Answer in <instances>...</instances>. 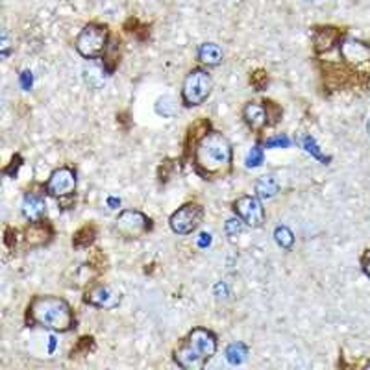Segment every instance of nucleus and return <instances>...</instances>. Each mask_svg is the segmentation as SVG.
I'll use <instances>...</instances> for the list:
<instances>
[{
  "instance_id": "1",
  "label": "nucleus",
  "mask_w": 370,
  "mask_h": 370,
  "mask_svg": "<svg viewBox=\"0 0 370 370\" xmlns=\"http://www.w3.org/2000/svg\"><path fill=\"white\" fill-rule=\"evenodd\" d=\"M194 172L202 180H222L233 171V147L231 141L217 130H211L196 144L191 159Z\"/></svg>"
},
{
  "instance_id": "2",
  "label": "nucleus",
  "mask_w": 370,
  "mask_h": 370,
  "mask_svg": "<svg viewBox=\"0 0 370 370\" xmlns=\"http://www.w3.org/2000/svg\"><path fill=\"white\" fill-rule=\"evenodd\" d=\"M26 328H43L56 333H69L76 329L78 319L69 302L56 295H36L28 302L24 311Z\"/></svg>"
},
{
  "instance_id": "3",
  "label": "nucleus",
  "mask_w": 370,
  "mask_h": 370,
  "mask_svg": "<svg viewBox=\"0 0 370 370\" xmlns=\"http://www.w3.org/2000/svg\"><path fill=\"white\" fill-rule=\"evenodd\" d=\"M218 350L215 332L202 326L191 329L172 350V361L184 370H202Z\"/></svg>"
},
{
  "instance_id": "4",
  "label": "nucleus",
  "mask_w": 370,
  "mask_h": 370,
  "mask_svg": "<svg viewBox=\"0 0 370 370\" xmlns=\"http://www.w3.org/2000/svg\"><path fill=\"white\" fill-rule=\"evenodd\" d=\"M317 69H319L320 83H322L326 95L348 91V89L366 92L370 89V74L352 69L350 65H347L344 61L339 63V61L319 60Z\"/></svg>"
},
{
  "instance_id": "5",
  "label": "nucleus",
  "mask_w": 370,
  "mask_h": 370,
  "mask_svg": "<svg viewBox=\"0 0 370 370\" xmlns=\"http://www.w3.org/2000/svg\"><path fill=\"white\" fill-rule=\"evenodd\" d=\"M111 32L107 24L102 23H88L80 30L74 41V48L85 60H102L106 54L107 46L111 43Z\"/></svg>"
},
{
  "instance_id": "6",
  "label": "nucleus",
  "mask_w": 370,
  "mask_h": 370,
  "mask_svg": "<svg viewBox=\"0 0 370 370\" xmlns=\"http://www.w3.org/2000/svg\"><path fill=\"white\" fill-rule=\"evenodd\" d=\"M213 91V78L206 67H194L187 73L181 83V104L184 107L202 106Z\"/></svg>"
},
{
  "instance_id": "7",
  "label": "nucleus",
  "mask_w": 370,
  "mask_h": 370,
  "mask_svg": "<svg viewBox=\"0 0 370 370\" xmlns=\"http://www.w3.org/2000/svg\"><path fill=\"white\" fill-rule=\"evenodd\" d=\"M113 228L125 240H135L154 230V221L139 209H122L117 215Z\"/></svg>"
},
{
  "instance_id": "8",
  "label": "nucleus",
  "mask_w": 370,
  "mask_h": 370,
  "mask_svg": "<svg viewBox=\"0 0 370 370\" xmlns=\"http://www.w3.org/2000/svg\"><path fill=\"white\" fill-rule=\"evenodd\" d=\"M76 185H78L76 169L70 165H61L51 172L45 189L48 196L65 202V200H73L74 193H76Z\"/></svg>"
},
{
  "instance_id": "9",
  "label": "nucleus",
  "mask_w": 370,
  "mask_h": 370,
  "mask_svg": "<svg viewBox=\"0 0 370 370\" xmlns=\"http://www.w3.org/2000/svg\"><path fill=\"white\" fill-rule=\"evenodd\" d=\"M204 221V206L200 202L181 204L180 208L176 209L169 218V226L174 231L176 236H191L199 230V226Z\"/></svg>"
},
{
  "instance_id": "10",
  "label": "nucleus",
  "mask_w": 370,
  "mask_h": 370,
  "mask_svg": "<svg viewBox=\"0 0 370 370\" xmlns=\"http://www.w3.org/2000/svg\"><path fill=\"white\" fill-rule=\"evenodd\" d=\"M231 211L250 228H263L265 221H267V211L263 208V202L255 194H243V196L233 200Z\"/></svg>"
},
{
  "instance_id": "11",
  "label": "nucleus",
  "mask_w": 370,
  "mask_h": 370,
  "mask_svg": "<svg viewBox=\"0 0 370 370\" xmlns=\"http://www.w3.org/2000/svg\"><path fill=\"white\" fill-rule=\"evenodd\" d=\"M339 56L341 61L350 65L352 69L370 74V45L366 41H361L356 37H344V41L339 45Z\"/></svg>"
},
{
  "instance_id": "12",
  "label": "nucleus",
  "mask_w": 370,
  "mask_h": 370,
  "mask_svg": "<svg viewBox=\"0 0 370 370\" xmlns=\"http://www.w3.org/2000/svg\"><path fill=\"white\" fill-rule=\"evenodd\" d=\"M313 32V52L314 56L328 54V52L339 48L344 37H347V30L339 26H332V24H319V26L311 28Z\"/></svg>"
},
{
  "instance_id": "13",
  "label": "nucleus",
  "mask_w": 370,
  "mask_h": 370,
  "mask_svg": "<svg viewBox=\"0 0 370 370\" xmlns=\"http://www.w3.org/2000/svg\"><path fill=\"white\" fill-rule=\"evenodd\" d=\"M82 300L83 304L98 307V310H113L120 304V292L104 282H92L83 291Z\"/></svg>"
},
{
  "instance_id": "14",
  "label": "nucleus",
  "mask_w": 370,
  "mask_h": 370,
  "mask_svg": "<svg viewBox=\"0 0 370 370\" xmlns=\"http://www.w3.org/2000/svg\"><path fill=\"white\" fill-rule=\"evenodd\" d=\"M24 248L37 250L43 246H48L54 240L56 230L48 218H39V221H30L23 231Z\"/></svg>"
},
{
  "instance_id": "15",
  "label": "nucleus",
  "mask_w": 370,
  "mask_h": 370,
  "mask_svg": "<svg viewBox=\"0 0 370 370\" xmlns=\"http://www.w3.org/2000/svg\"><path fill=\"white\" fill-rule=\"evenodd\" d=\"M211 120L206 119V117H199L196 120H193L187 130H185V137H184V150H181V157L180 162L181 163H187L193 159V154H194V148L196 144L202 141L204 135H208L211 132Z\"/></svg>"
},
{
  "instance_id": "16",
  "label": "nucleus",
  "mask_w": 370,
  "mask_h": 370,
  "mask_svg": "<svg viewBox=\"0 0 370 370\" xmlns=\"http://www.w3.org/2000/svg\"><path fill=\"white\" fill-rule=\"evenodd\" d=\"M243 120L254 134H263L265 128H268L267 113H265L263 102L250 100L243 107Z\"/></svg>"
},
{
  "instance_id": "17",
  "label": "nucleus",
  "mask_w": 370,
  "mask_h": 370,
  "mask_svg": "<svg viewBox=\"0 0 370 370\" xmlns=\"http://www.w3.org/2000/svg\"><path fill=\"white\" fill-rule=\"evenodd\" d=\"M45 191L32 189L24 194L23 215L26 221H39V218H45V213H46Z\"/></svg>"
},
{
  "instance_id": "18",
  "label": "nucleus",
  "mask_w": 370,
  "mask_h": 370,
  "mask_svg": "<svg viewBox=\"0 0 370 370\" xmlns=\"http://www.w3.org/2000/svg\"><path fill=\"white\" fill-rule=\"evenodd\" d=\"M98 237V226L95 222H85L78 230L73 233V246L76 250L89 248V246L97 240Z\"/></svg>"
},
{
  "instance_id": "19",
  "label": "nucleus",
  "mask_w": 370,
  "mask_h": 370,
  "mask_svg": "<svg viewBox=\"0 0 370 370\" xmlns=\"http://www.w3.org/2000/svg\"><path fill=\"white\" fill-rule=\"evenodd\" d=\"M196 58L202 65L206 67H217L224 60V52H222L221 46L217 43H202L199 46V52H196Z\"/></svg>"
},
{
  "instance_id": "20",
  "label": "nucleus",
  "mask_w": 370,
  "mask_h": 370,
  "mask_svg": "<svg viewBox=\"0 0 370 370\" xmlns=\"http://www.w3.org/2000/svg\"><path fill=\"white\" fill-rule=\"evenodd\" d=\"M278 193H280V181L274 176H261L255 181V196H259V199H274Z\"/></svg>"
},
{
  "instance_id": "21",
  "label": "nucleus",
  "mask_w": 370,
  "mask_h": 370,
  "mask_svg": "<svg viewBox=\"0 0 370 370\" xmlns=\"http://www.w3.org/2000/svg\"><path fill=\"white\" fill-rule=\"evenodd\" d=\"M95 350H97V341H95V337H92V335H82V337L76 341V344L70 348L69 357L70 359H80V357H85L89 356V354H92Z\"/></svg>"
},
{
  "instance_id": "22",
  "label": "nucleus",
  "mask_w": 370,
  "mask_h": 370,
  "mask_svg": "<svg viewBox=\"0 0 370 370\" xmlns=\"http://www.w3.org/2000/svg\"><path fill=\"white\" fill-rule=\"evenodd\" d=\"M119 58H120V39L119 37H111V43H110V46H107L106 54L102 56L104 69H106L110 74L113 73L117 65H119V61H120Z\"/></svg>"
},
{
  "instance_id": "23",
  "label": "nucleus",
  "mask_w": 370,
  "mask_h": 370,
  "mask_svg": "<svg viewBox=\"0 0 370 370\" xmlns=\"http://www.w3.org/2000/svg\"><path fill=\"white\" fill-rule=\"evenodd\" d=\"M261 102H263L265 113H267L268 128H274L276 125H280V120L283 119V107L273 98H263Z\"/></svg>"
},
{
  "instance_id": "24",
  "label": "nucleus",
  "mask_w": 370,
  "mask_h": 370,
  "mask_svg": "<svg viewBox=\"0 0 370 370\" xmlns=\"http://www.w3.org/2000/svg\"><path fill=\"white\" fill-rule=\"evenodd\" d=\"M246 356H248V347H246L245 342L237 341L228 344L226 359L230 361L231 365H240V363H245Z\"/></svg>"
},
{
  "instance_id": "25",
  "label": "nucleus",
  "mask_w": 370,
  "mask_h": 370,
  "mask_svg": "<svg viewBox=\"0 0 370 370\" xmlns=\"http://www.w3.org/2000/svg\"><path fill=\"white\" fill-rule=\"evenodd\" d=\"M88 265L95 274H104L107 270L110 261H107V255L104 254L100 248H92L91 252H89Z\"/></svg>"
},
{
  "instance_id": "26",
  "label": "nucleus",
  "mask_w": 370,
  "mask_h": 370,
  "mask_svg": "<svg viewBox=\"0 0 370 370\" xmlns=\"http://www.w3.org/2000/svg\"><path fill=\"white\" fill-rule=\"evenodd\" d=\"M274 240L283 250H291L295 246V233L287 226H276L274 230Z\"/></svg>"
},
{
  "instance_id": "27",
  "label": "nucleus",
  "mask_w": 370,
  "mask_h": 370,
  "mask_svg": "<svg viewBox=\"0 0 370 370\" xmlns=\"http://www.w3.org/2000/svg\"><path fill=\"white\" fill-rule=\"evenodd\" d=\"M176 110H178V104H176V100L172 97H169V95H165V97L157 98L156 102V113L157 115L162 117H174Z\"/></svg>"
},
{
  "instance_id": "28",
  "label": "nucleus",
  "mask_w": 370,
  "mask_h": 370,
  "mask_svg": "<svg viewBox=\"0 0 370 370\" xmlns=\"http://www.w3.org/2000/svg\"><path fill=\"white\" fill-rule=\"evenodd\" d=\"M248 82L254 91H265L268 88V83H270V76H268V73L265 69H255L250 73Z\"/></svg>"
},
{
  "instance_id": "29",
  "label": "nucleus",
  "mask_w": 370,
  "mask_h": 370,
  "mask_svg": "<svg viewBox=\"0 0 370 370\" xmlns=\"http://www.w3.org/2000/svg\"><path fill=\"white\" fill-rule=\"evenodd\" d=\"M176 159H171V157H166V159H163L162 163H159V166H157V180H159V184H166V181L171 180L172 172H174L176 169Z\"/></svg>"
},
{
  "instance_id": "30",
  "label": "nucleus",
  "mask_w": 370,
  "mask_h": 370,
  "mask_svg": "<svg viewBox=\"0 0 370 370\" xmlns=\"http://www.w3.org/2000/svg\"><path fill=\"white\" fill-rule=\"evenodd\" d=\"M243 226H245V222L240 221V218H230L226 221L224 224V231H226V236L230 237L231 240H236V237H239L243 233Z\"/></svg>"
},
{
  "instance_id": "31",
  "label": "nucleus",
  "mask_w": 370,
  "mask_h": 370,
  "mask_svg": "<svg viewBox=\"0 0 370 370\" xmlns=\"http://www.w3.org/2000/svg\"><path fill=\"white\" fill-rule=\"evenodd\" d=\"M263 163V148H261V144H255L252 150L248 152V156H246V166H259Z\"/></svg>"
},
{
  "instance_id": "32",
  "label": "nucleus",
  "mask_w": 370,
  "mask_h": 370,
  "mask_svg": "<svg viewBox=\"0 0 370 370\" xmlns=\"http://www.w3.org/2000/svg\"><path fill=\"white\" fill-rule=\"evenodd\" d=\"M23 156L21 154H14L11 156V162H9V165L4 166V174L6 176H11V178H15V174L18 172V169L23 166Z\"/></svg>"
},
{
  "instance_id": "33",
  "label": "nucleus",
  "mask_w": 370,
  "mask_h": 370,
  "mask_svg": "<svg viewBox=\"0 0 370 370\" xmlns=\"http://www.w3.org/2000/svg\"><path fill=\"white\" fill-rule=\"evenodd\" d=\"M4 245L9 250H14L18 245V230L14 226H6L4 228Z\"/></svg>"
},
{
  "instance_id": "34",
  "label": "nucleus",
  "mask_w": 370,
  "mask_h": 370,
  "mask_svg": "<svg viewBox=\"0 0 370 370\" xmlns=\"http://www.w3.org/2000/svg\"><path fill=\"white\" fill-rule=\"evenodd\" d=\"M265 147H268V148H274V147H278V148H287L289 147V144H291V139L287 137L285 134H282V135H274V137H270V139H267V141H265Z\"/></svg>"
},
{
  "instance_id": "35",
  "label": "nucleus",
  "mask_w": 370,
  "mask_h": 370,
  "mask_svg": "<svg viewBox=\"0 0 370 370\" xmlns=\"http://www.w3.org/2000/svg\"><path fill=\"white\" fill-rule=\"evenodd\" d=\"M302 147H304L305 150H307V152H310V154H313L314 157H319V159H324V156H322V154H320L319 147H317V143H314V139L310 137V135H305V137L302 139Z\"/></svg>"
},
{
  "instance_id": "36",
  "label": "nucleus",
  "mask_w": 370,
  "mask_h": 370,
  "mask_svg": "<svg viewBox=\"0 0 370 370\" xmlns=\"http://www.w3.org/2000/svg\"><path fill=\"white\" fill-rule=\"evenodd\" d=\"M359 265H361V270H363V274H365V276L370 280V248H365L363 252H361Z\"/></svg>"
},
{
  "instance_id": "37",
  "label": "nucleus",
  "mask_w": 370,
  "mask_h": 370,
  "mask_svg": "<svg viewBox=\"0 0 370 370\" xmlns=\"http://www.w3.org/2000/svg\"><path fill=\"white\" fill-rule=\"evenodd\" d=\"M9 51H11V41H9V33L4 32L2 33V45H0V54L8 58Z\"/></svg>"
},
{
  "instance_id": "38",
  "label": "nucleus",
  "mask_w": 370,
  "mask_h": 370,
  "mask_svg": "<svg viewBox=\"0 0 370 370\" xmlns=\"http://www.w3.org/2000/svg\"><path fill=\"white\" fill-rule=\"evenodd\" d=\"M128 117H130L128 111H122V113H117V122H120V125H125V130H128L130 125H132V120H130Z\"/></svg>"
},
{
  "instance_id": "39",
  "label": "nucleus",
  "mask_w": 370,
  "mask_h": 370,
  "mask_svg": "<svg viewBox=\"0 0 370 370\" xmlns=\"http://www.w3.org/2000/svg\"><path fill=\"white\" fill-rule=\"evenodd\" d=\"M209 243H211V236H209V233H202V236H200V246H206L209 245Z\"/></svg>"
},
{
  "instance_id": "40",
  "label": "nucleus",
  "mask_w": 370,
  "mask_h": 370,
  "mask_svg": "<svg viewBox=\"0 0 370 370\" xmlns=\"http://www.w3.org/2000/svg\"><path fill=\"white\" fill-rule=\"evenodd\" d=\"M366 134L370 135V119H369V122H366Z\"/></svg>"
}]
</instances>
